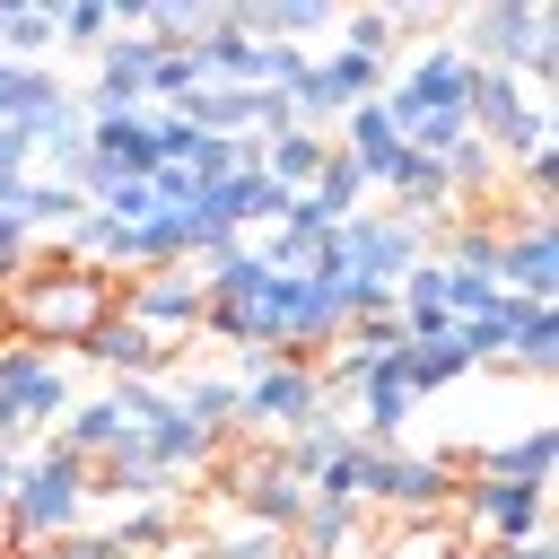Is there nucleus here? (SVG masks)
<instances>
[{
    "instance_id": "1",
    "label": "nucleus",
    "mask_w": 559,
    "mask_h": 559,
    "mask_svg": "<svg viewBox=\"0 0 559 559\" xmlns=\"http://www.w3.org/2000/svg\"><path fill=\"white\" fill-rule=\"evenodd\" d=\"M105 314H122V271L61 262L52 245H35V262L0 280V323H9V341L44 349V358H52V349H87V332H96Z\"/></svg>"
},
{
    "instance_id": "2",
    "label": "nucleus",
    "mask_w": 559,
    "mask_h": 559,
    "mask_svg": "<svg viewBox=\"0 0 559 559\" xmlns=\"http://www.w3.org/2000/svg\"><path fill=\"white\" fill-rule=\"evenodd\" d=\"M472 70H515V79H559V9L542 0H489L463 17L454 44Z\"/></svg>"
},
{
    "instance_id": "3",
    "label": "nucleus",
    "mask_w": 559,
    "mask_h": 559,
    "mask_svg": "<svg viewBox=\"0 0 559 559\" xmlns=\"http://www.w3.org/2000/svg\"><path fill=\"white\" fill-rule=\"evenodd\" d=\"M332 402H323V376H314V358H271L253 384H245V411H236V428H253V437H297L306 419H323Z\"/></svg>"
},
{
    "instance_id": "4",
    "label": "nucleus",
    "mask_w": 559,
    "mask_h": 559,
    "mask_svg": "<svg viewBox=\"0 0 559 559\" xmlns=\"http://www.w3.org/2000/svg\"><path fill=\"white\" fill-rule=\"evenodd\" d=\"M454 489H463V463H454V454H402V445H384L376 472H367V507H384L393 524H411V515H445Z\"/></svg>"
},
{
    "instance_id": "5",
    "label": "nucleus",
    "mask_w": 559,
    "mask_h": 559,
    "mask_svg": "<svg viewBox=\"0 0 559 559\" xmlns=\"http://www.w3.org/2000/svg\"><path fill=\"white\" fill-rule=\"evenodd\" d=\"M201 271L192 262H166V271H140V280H122V314L157 341V349H175V341H201Z\"/></svg>"
},
{
    "instance_id": "6",
    "label": "nucleus",
    "mask_w": 559,
    "mask_h": 559,
    "mask_svg": "<svg viewBox=\"0 0 559 559\" xmlns=\"http://www.w3.org/2000/svg\"><path fill=\"white\" fill-rule=\"evenodd\" d=\"M542 515H550V480H463V507H454V524H463V542L480 550V542H533L542 533Z\"/></svg>"
},
{
    "instance_id": "7",
    "label": "nucleus",
    "mask_w": 559,
    "mask_h": 559,
    "mask_svg": "<svg viewBox=\"0 0 559 559\" xmlns=\"http://www.w3.org/2000/svg\"><path fill=\"white\" fill-rule=\"evenodd\" d=\"M61 411H70L61 358H44V349H26V341H0V437L17 445L26 428H44V419H61Z\"/></svg>"
},
{
    "instance_id": "8",
    "label": "nucleus",
    "mask_w": 559,
    "mask_h": 559,
    "mask_svg": "<svg viewBox=\"0 0 559 559\" xmlns=\"http://www.w3.org/2000/svg\"><path fill=\"white\" fill-rule=\"evenodd\" d=\"M463 96H472V61L454 52V44H428V52H411L402 70H384V114L402 122V114H463Z\"/></svg>"
},
{
    "instance_id": "9",
    "label": "nucleus",
    "mask_w": 559,
    "mask_h": 559,
    "mask_svg": "<svg viewBox=\"0 0 559 559\" xmlns=\"http://www.w3.org/2000/svg\"><path fill=\"white\" fill-rule=\"evenodd\" d=\"M367 96H384V61H367V52H332V61H306V79L288 87V105H297V131H314L323 114H349V105H367Z\"/></svg>"
},
{
    "instance_id": "10",
    "label": "nucleus",
    "mask_w": 559,
    "mask_h": 559,
    "mask_svg": "<svg viewBox=\"0 0 559 559\" xmlns=\"http://www.w3.org/2000/svg\"><path fill=\"white\" fill-rule=\"evenodd\" d=\"M498 288L524 297V306H550V297H559V227H550V210L507 227V245H498Z\"/></svg>"
},
{
    "instance_id": "11",
    "label": "nucleus",
    "mask_w": 559,
    "mask_h": 559,
    "mask_svg": "<svg viewBox=\"0 0 559 559\" xmlns=\"http://www.w3.org/2000/svg\"><path fill=\"white\" fill-rule=\"evenodd\" d=\"M148 70H157V44L148 35H105L96 44V79H87V122L96 114H131L148 96Z\"/></svg>"
},
{
    "instance_id": "12",
    "label": "nucleus",
    "mask_w": 559,
    "mask_h": 559,
    "mask_svg": "<svg viewBox=\"0 0 559 559\" xmlns=\"http://www.w3.org/2000/svg\"><path fill=\"white\" fill-rule=\"evenodd\" d=\"M87 157H105L122 183H148L157 175V114H140V105L131 114H96L87 122Z\"/></svg>"
},
{
    "instance_id": "13",
    "label": "nucleus",
    "mask_w": 559,
    "mask_h": 559,
    "mask_svg": "<svg viewBox=\"0 0 559 559\" xmlns=\"http://www.w3.org/2000/svg\"><path fill=\"white\" fill-rule=\"evenodd\" d=\"M472 480H550V463H559V428H524V437H507V445H480V454H454Z\"/></svg>"
},
{
    "instance_id": "14",
    "label": "nucleus",
    "mask_w": 559,
    "mask_h": 559,
    "mask_svg": "<svg viewBox=\"0 0 559 559\" xmlns=\"http://www.w3.org/2000/svg\"><path fill=\"white\" fill-rule=\"evenodd\" d=\"M349 166H367V183H384V166L402 157V131H393V114H384V96H367V105H349L341 114V140H332Z\"/></svg>"
},
{
    "instance_id": "15",
    "label": "nucleus",
    "mask_w": 559,
    "mask_h": 559,
    "mask_svg": "<svg viewBox=\"0 0 559 559\" xmlns=\"http://www.w3.org/2000/svg\"><path fill=\"white\" fill-rule=\"evenodd\" d=\"M79 358H96V367H114V376H140V384H148L157 367H175V349H157L131 314H105V323L87 332V349H79Z\"/></svg>"
},
{
    "instance_id": "16",
    "label": "nucleus",
    "mask_w": 559,
    "mask_h": 559,
    "mask_svg": "<svg viewBox=\"0 0 559 559\" xmlns=\"http://www.w3.org/2000/svg\"><path fill=\"white\" fill-rule=\"evenodd\" d=\"M131 445H140V454H148V463H157L166 480H192V472H201V463L218 454V445H210V437H201V428H192V419H183L175 402H166V419H148V428L131 437Z\"/></svg>"
},
{
    "instance_id": "17",
    "label": "nucleus",
    "mask_w": 559,
    "mask_h": 559,
    "mask_svg": "<svg viewBox=\"0 0 559 559\" xmlns=\"http://www.w3.org/2000/svg\"><path fill=\"white\" fill-rule=\"evenodd\" d=\"M367 559H472V542H463V524H454V515H411V524L376 533V550H367Z\"/></svg>"
},
{
    "instance_id": "18",
    "label": "nucleus",
    "mask_w": 559,
    "mask_h": 559,
    "mask_svg": "<svg viewBox=\"0 0 559 559\" xmlns=\"http://www.w3.org/2000/svg\"><path fill=\"white\" fill-rule=\"evenodd\" d=\"M323 148H332L323 131H271V140H262V175H271V183L297 201V192H314V175H323Z\"/></svg>"
},
{
    "instance_id": "19",
    "label": "nucleus",
    "mask_w": 559,
    "mask_h": 559,
    "mask_svg": "<svg viewBox=\"0 0 559 559\" xmlns=\"http://www.w3.org/2000/svg\"><path fill=\"white\" fill-rule=\"evenodd\" d=\"M367 192H376V183H367V166H349L341 148H323V175H314V192H297V201H306L323 227H341V218H358V210H367Z\"/></svg>"
},
{
    "instance_id": "20",
    "label": "nucleus",
    "mask_w": 559,
    "mask_h": 559,
    "mask_svg": "<svg viewBox=\"0 0 559 559\" xmlns=\"http://www.w3.org/2000/svg\"><path fill=\"white\" fill-rule=\"evenodd\" d=\"M175 411H183L210 445H227V428H236V411H245V384H236V376H183Z\"/></svg>"
},
{
    "instance_id": "21",
    "label": "nucleus",
    "mask_w": 559,
    "mask_h": 559,
    "mask_svg": "<svg viewBox=\"0 0 559 559\" xmlns=\"http://www.w3.org/2000/svg\"><path fill=\"white\" fill-rule=\"evenodd\" d=\"M122 437H131V428H122V411L96 393V402H70V411H61V437H52V445H61V454H79V463H105Z\"/></svg>"
},
{
    "instance_id": "22",
    "label": "nucleus",
    "mask_w": 559,
    "mask_h": 559,
    "mask_svg": "<svg viewBox=\"0 0 559 559\" xmlns=\"http://www.w3.org/2000/svg\"><path fill=\"white\" fill-rule=\"evenodd\" d=\"M306 498H314V489L280 472V480H262V489L245 498V524H253V533H271V542H288V524L306 515Z\"/></svg>"
},
{
    "instance_id": "23",
    "label": "nucleus",
    "mask_w": 559,
    "mask_h": 559,
    "mask_svg": "<svg viewBox=\"0 0 559 559\" xmlns=\"http://www.w3.org/2000/svg\"><path fill=\"white\" fill-rule=\"evenodd\" d=\"M507 367H524V376H550L559 367V314L550 306H524V323L507 341Z\"/></svg>"
},
{
    "instance_id": "24",
    "label": "nucleus",
    "mask_w": 559,
    "mask_h": 559,
    "mask_svg": "<svg viewBox=\"0 0 559 559\" xmlns=\"http://www.w3.org/2000/svg\"><path fill=\"white\" fill-rule=\"evenodd\" d=\"M367 472H376V445H341L323 472H314V498H341V507H367Z\"/></svg>"
},
{
    "instance_id": "25",
    "label": "nucleus",
    "mask_w": 559,
    "mask_h": 559,
    "mask_svg": "<svg viewBox=\"0 0 559 559\" xmlns=\"http://www.w3.org/2000/svg\"><path fill=\"white\" fill-rule=\"evenodd\" d=\"M175 533H183V524H175V507H131V515H122V524H114L105 542H114L122 559H157V550H166Z\"/></svg>"
},
{
    "instance_id": "26",
    "label": "nucleus",
    "mask_w": 559,
    "mask_h": 559,
    "mask_svg": "<svg viewBox=\"0 0 559 559\" xmlns=\"http://www.w3.org/2000/svg\"><path fill=\"white\" fill-rule=\"evenodd\" d=\"M52 87H61V79H52L44 61H9V52H0V122H26Z\"/></svg>"
},
{
    "instance_id": "27",
    "label": "nucleus",
    "mask_w": 559,
    "mask_h": 559,
    "mask_svg": "<svg viewBox=\"0 0 559 559\" xmlns=\"http://www.w3.org/2000/svg\"><path fill=\"white\" fill-rule=\"evenodd\" d=\"M61 35H52V9H0V52L9 61H44Z\"/></svg>"
},
{
    "instance_id": "28",
    "label": "nucleus",
    "mask_w": 559,
    "mask_h": 559,
    "mask_svg": "<svg viewBox=\"0 0 559 559\" xmlns=\"http://www.w3.org/2000/svg\"><path fill=\"white\" fill-rule=\"evenodd\" d=\"M52 35H61L70 52H96V44L114 35V17H105V0H52Z\"/></svg>"
},
{
    "instance_id": "29",
    "label": "nucleus",
    "mask_w": 559,
    "mask_h": 559,
    "mask_svg": "<svg viewBox=\"0 0 559 559\" xmlns=\"http://www.w3.org/2000/svg\"><path fill=\"white\" fill-rule=\"evenodd\" d=\"M79 210H87V201H79V192H70L61 175H52V183H44V175H26V210H17L26 227H70Z\"/></svg>"
},
{
    "instance_id": "30",
    "label": "nucleus",
    "mask_w": 559,
    "mask_h": 559,
    "mask_svg": "<svg viewBox=\"0 0 559 559\" xmlns=\"http://www.w3.org/2000/svg\"><path fill=\"white\" fill-rule=\"evenodd\" d=\"M192 87H210V79H201V52H157V70H148V96L183 105Z\"/></svg>"
},
{
    "instance_id": "31",
    "label": "nucleus",
    "mask_w": 559,
    "mask_h": 559,
    "mask_svg": "<svg viewBox=\"0 0 559 559\" xmlns=\"http://www.w3.org/2000/svg\"><path fill=\"white\" fill-rule=\"evenodd\" d=\"M393 35H402V26H393L384 9H358V17H341V44H349V52H367V61H384V52H393Z\"/></svg>"
},
{
    "instance_id": "32",
    "label": "nucleus",
    "mask_w": 559,
    "mask_h": 559,
    "mask_svg": "<svg viewBox=\"0 0 559 559\" xmlns=\"http://www.w3.org/2000/svg\"><path fill=\"white\" fill-rule=\"evenodd\" d=\"M498 297H507L498 280H472V271H445V314H454V323H472V314H489Z\"/></svg>"
},
{
    "instance_id": "33",
    "label": "nucleus",
    "mask_w": 559,
    "mask_h": 559,
    "mask_svg": "<svg viewBox=\"0 0 559 559\" xmlns=\"http://www.w3.org/2000/svg\"><path fill=\"white\" fill-rule=\"evenodd\" d=\"M17 559H122L105 533H52V542H26Z\"/></svg>"
},
{
    "instance_id": "34",
    "label": "nucleus",
    "mask_w": 559,
    "mask_h": 559,
    "mask_svg": "<svg viewBox=\"0 0 559 559\" xmlns=\"http://www.w3.org/2000/svg\"><path fill=\"white\" fill-rule=\"evenodd\" d=\"M280 550H288V542H271V533H253V524L227 533V542H210V559H280Z\"/></svg>"
},
{
    "instance_id": "35",
    "label": "nucleus",
    "mask_w": 559,
    "mask_h": 559,
    "mask_svg": "<svg viewBox=\"0 0 559 559\" xmlns=\"http://www.w3.org/2000/svg\"><path fill=\"white\" fill-rule=\"evenodd\" d=\"M17 472H26V454H17L9 437H0V507H9V489H17Z\"/></svg>"
},
{
    "instance_id": "36",
    "label": "nucleus",
    "mask_w": 559,
    "mask_h": 559,
    "mask_svg": "<svg viewBox=\"0 0 559 559\" xmlns=\"http://www.w3.org/2000/svg\"><path fill=\"white\" fill-rule=\"evenodd\" d=\"M507 559H559V550H550V542L533 533V542H507Z\"/></svg>"
}]
</instances>
